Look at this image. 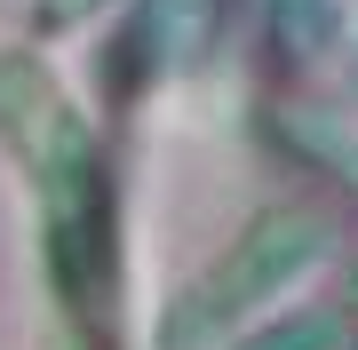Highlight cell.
<instances>
[{"instance_id":"6da1fadb","label":"cell","mask_w":358,"mask_h":350,"mask_svg":"<svg viewBox=\"0 0 358 350\" xmlns=\"http://www.w3.org/2000/svg\"><path fill=\"white\" fill-rule=\"evenodd\" d=\"M0 136L24 152V175L40 191V247H48L56 302L72 311V326L112 335V311H120L112 168H103V143L88 136L80 104L64 96V80L24 48L0 56Z\"/></svg>"},{"instance_id":"7a4b0ae2","label":"cell","mask_w":358,"mask_h":350,"mask_svg":"<svg viewBox=\"0 0 358 350\" xmlns=\"http://www.w3.org/2000/svg\"><path fill=\"white\" fill-rule=\"evenodd\" d=\"M327 247H334V231H327L310 207H279V215L247 223L239 247H231L215 271L192 279V286L159 311V350H215L239 319L271 311L287 286H303V279L327 263Z\"/></svg>"},{"instance_id":"3957f363","label":"cell","mask_w":358,"mask_h":350,"mask_svg":"<svg viewBox=\"0 0 358 350\" xmlns=\"http://www.w3.org/2000/svg\"><path fill=\"white\" fill-rule=\"evenodd\" d=\"M343 342H350V319L343 311H287L279 326L247 335L239 350H343Z\"/></svg>"},{"instance_id":"277c9868","label":"cell","mask_w":358,"mask_h":350,"mask_svg":"<svg viewBox=\"0 0 358 350\" xmlns=\"http://www.w3.org/2000/svg\"><path fill=\"white\" fill-rule=\"evenodd\" d=\"M103 0H40V32H64V24H80V16H96Z\"/></svg>"},{"instance_id":"5b68a950","label":"cell","mask_w":358,"mask_h":350,"mask_svg":"<svg viewBox=\"0 0 358 350\" xmlns=\"http://www.w3.org/2000/svg\"><path fill=\"white\" fill-rule=\"evenodd\" d=\"M343 311H358V263H350V279H343Z\"/></svg>"}]
</instances>
